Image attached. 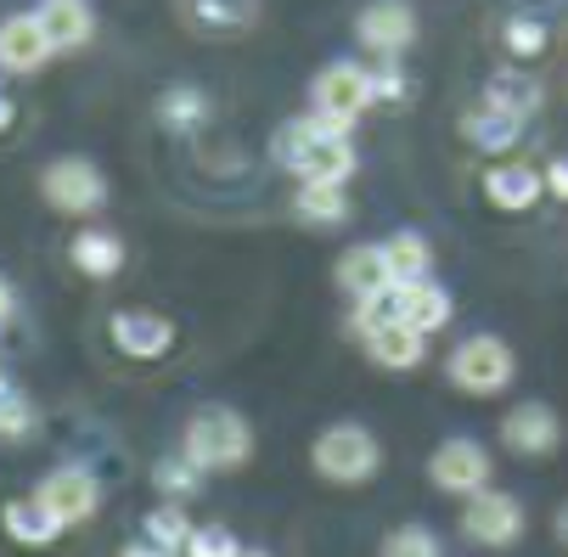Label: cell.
I'll list each match as a JSON object with an SVG mask.
<instances>
[{"label": "cell", "instance_id": "obj_1", "mask_svg": "<svg viewBox=\"0 0 568 557\" xmlns=\"http://www.w3.org/2000/svg\"><path fill=\"white\" fill-rule=\"evenodd\" d=\"M271 158L298 175V181H349L355 175V146H349V124L338 119H287L271 141Z\"/></svg>", "mask_w": 568, "mask_h": 557}, {"label": "cell", "instance_id": "obj_2", "mask_svg": "<svg viewBox=\"0 0 568 557\" xmlns=\"http://www.w3.org/2000/svg\"><path fill=\"white\" fill-rule=\"evenodd\" d=\"M181 456L197 473H236L254 456V428L231 406H197L181 428Z\"/></svg>", "mask_w": 568, "mask_h": 557}, {"label": "cell", "instance_id": "obj_3", "mask_svg": "<svg viewBox=\"0 0 568 557\" xmlns=\"http://www.w3.org/2000/svg\"><path fill=\"white\" fill-rule=\"evenodd\" d=\"M310 467L327 485H366V479H377V467H383V445H377V434L366 423H333V428L315 434Z\"/></svg>", "mask_w": 568, "mask_h": 557}, {"label": "cell", "instance_id": "obj_4", "mask_svg": "<svg viewBox=\"0 0 568 557\" xmlns=\"http://www.w3.org/2000/svg\"><path fill=\"white\" fill-rule=\"evenodd\" d=\"M445 372H450V383H456L462 394H501V388L518 377V355H513L507 338L478 333V338H467V344L450 350Z\"/></svg>", "mask_w": 568, "mask_h": 557}, {"label": "cell", "instance_id": "obj_5", "mask_svg": "<svg viewBox=\"0 0 568 557\" xmlns=\"http://www.w3.org/2000/svg\"><path fill=\"white\" fill-rule=\"evenodd\" d=\"M40 198L57 214H97L108 203V175L91 164V158H57L40 175Z\"/></svg>", "mask_w": 568, "mask_h": 557}, {"label": "cell", "instance_id": "obj_6", "mask_svg": "<svg viewBox=\"0 0 568 557\" xmlns=\"http://www.w3.org/2000/svg\"><path fill=\"white\" fill-rule=\"evenodd\" d=\"M462 529H467V540H478V546H518V540H524V502L484 485V490L467 496Z\"/></svg>", "mask_w": 568, "mask_h": 557}, {"label": "cell", "instance_id": "obj_7", "mask_svg": "<svg viewBox=\"0 0 568 557\" xmlns=\"http://www.w3.org/2000/svg\"><path fill=\"white\" fill-rule=\"evenodd\" d=\"M310 97H315V113H321V119L355 124V119L372 108V73H366L361 62H327V68L315 73Z\"/></svg>", "mask_w": 568, "mask_h": 557}, {"label": "cell", "instance_id": "obj_8", "mask_svg": "<svg viewBox=\"0 0 568 557\" xmlns=\"http://www.w3.org/2000/svg\"><path fill=\"white\" fill-rule=\"evenodd\" d=\"M34 496H40V507H45L62 529L97 518V507H102V485H97L91 467H57V473H45Z\"/></svg>", "mask_w": 568, "mask_h": 557}, {"label": "cell", "instance_id": "obj_9", "mask_svg": "<svg viewBox=\"0 0 568 557\" xmlns=\"http://www.w3.org/2000/svg\"><path fill=\"white\" fill-rule=\"evenodd\" d=\"M428 479L445 496H473V490L490 485V450H484L478 439H445L428 456Z\"/></svg>", "mask_w": 568, "mask_h": 557}, {"label": "cell", "instance_id": "obj_10", "mask_svg": "<svg viewBox=\"0 0 568 557\" xmlns=\"http://www.w3.org/2000/svg\"><path fill=\"white\" fill-rule=\"evenodd\" d=\"M355 34H361L366 51L399 57V51L417 45V12L405 7V0H372V7H361V18H355Z\"/></svg>", "mask_w": 568, "mask_h": 557}, {"label": "cell", "instance_id": "obj_11", "mask_svg": "<svg viewBox=\"0 0 568 557\" xmlns=\"http://www.w3.org/2000/svg\"><path fill=\"white\" fill-rule=\"evenodd\" d=\"M501 439H507L513 456L540 462V456H551V450L562 445V417H557L546 401H524V406H513V412L501 417Z\"/></svg>", "mask_w": 568, "mask_h": 557}, {"label": "cell", "instance_id": "obj_12", "mask_svg": "<svg viewBox=\"0 0 568 557\" xmlns=\"http://www.w3.org/2000/svg\"><path fill=\"white\" fill-rule=\"evenodd\" d=\"M108 338L130 355V361H158L175 350V322L158 310H119L108 322Z\"/></svg>", "mask_w": 568, "mask_h": 557}, {"label": "cell", "instance_id": "obj_13", "mask_svg": "<svg viewBox=\"0 0 568 557\" xmlns=\"http://www.w3.org/2000/svg\"><path fill=\"white\" fill-rule=\"evenodd\" d=\"M34 23H40V34L51 40V51H79V45H91V34H97L91 0H40Z\"/></svg>", "mask_w": 568, "mask_h": 557}, {"label": "cell", "instance_id": "obj_14", "mask_svg": "<svg viewBox=\"0 0 568 557\" xmlns=\"http://www.w3.org/2000/svg\"><path fill=\"white\" fill-rule=\"evenodd\" d=\"M51 57H57V51H51V40L40 34L34 12H18V18L0 23V68H7V73H40Z\"/></svg>", "mask_w": 568, "mask_h": 557}, {"label": "cell", "instance_id": "obj_15", "mask_svg": "<svg viewBox=\"0 0 568 557\" xmlns=\"http://www.w3.org/2000/svg\"><path fill=\"white\" fill-rule=\"evenodd\" d=\"M366 355L383 366V372H417L428 361V338L405 322H388V327H372L366 333Z\"/></svg>", "mask_w": 568, "mask_h": 557}, {"label": "cell", "instance_id": "obj_16", "mask_svg": "<svg viewBox=\"0 0 568 557\" xmlns=\"http://www.w3.org/2000/svg\"><path fill=\"white\" fill-rule=\"evenodd\" d=\"M68 260L85 271V276L108 282V276L124 271V243H119V231H108V225H85V231L68 243Z\"/></svg>", "mask_w": 568, "mask_h": 557}, {"label": "cell", "instance_id": "obj_17", "mask_svg": "<svg viewBox=\"0 0 568 557\" xmlns=\"http://www.w3.org/2000/svg\"><path fill=\"white\" fill-rule=\"evenodd\" d=\"M450 310H456V304H450V293H445L439 282H428V276L399 287V322H405V327H417L423 338H428V333H439V327L450 322Z\"/></svg>", "mask_w": 568, "mask_h": 557}, {"label": "cell", "instance_id": "obj_18", "mask_svg": "<svg viewBox=\"0 0 568 557\" xmlns=\"http://www.w3.org/2000/svg\"><path fill=\"white\" fill-rule=\"evenodd\" d=\"M540 175L529 170V164H501V170H490L484 175V198H490L501 214H529L535 203H540Z\"/></svg>", "mask_w": 568, "mask_h": 557}, {"label": "cell", "instance_id": "obj_19", "mask_svg": "<svg viewBox=\"0 0 568 557\" xmlns=\"http://www.w3.org/2000/svg\"><path fill=\"white\" fill-rule=\"evenodd\" d=\"M181 18L203 34H242L260 18V0H181Z\"/></svg>", "mask_w": 568, "mask_h": 557}, {"label": "cell", "instance_id": "obj_20", "mask_svg": "<svg viewBox=\"0 0 568 557\" xmlns=\"http://www.w3.org/2000/svg\"><path fill=\"white\" fill-rule=\"evenodd\" d=\"M0 529H7L18 546H51V540L62 535V524L40 507V496H18V502H7V507H0Z\"/></svg>", "mask_w": 568, "mask_h": 557}, {"label": "cell", "instance_id": "obj_21", "mask_svg": "<svg viewBox=\"0 0 568 557\" xmlns=\"http://www.w3.org/2000/svg\"><path fill=\"white\" fill-rule=\"evenodd\" d=\"M383 260H388V282L405 287V282H423V276H428L434 249H428L423 231H394L388 243H383Z\"/></svg>", "mask_w": 568, "mask_h": 557}, {"label": "cell", "instance_id": "obj_22", "mask_svg": "<svg viewBox=\"0 0 568 557\" xmlns=\"http://www.w3.org/2000/svg\"><path fill=\"white\" fill-rule=\"evenodd\" d=\"M338 287L366 298L377 287H388V260H383V243H355L344 260H338Z\"/></svg>", "mask_w": 568, "mask_h": 557}, {"label": "cell", "instance_id": "obj_23", "mask_svg": "<svg viewBox=\"0 0 568 557\" xmlns=\"http://www.w3.org/2000/svg\"><path fill=\"white\" fill-rule=\"evenodd\" d=\"M484 108L513 113V119H529V113L540 108V85H535L529 73H518V68H501V73L490 79V91H484Z\"/></svg>", "mask_w": 568, "mask_h": 557}, {"label": "cell", "instance_id": "obj_24", "mask_svg": "<svg viewBox=\"0 0 568 557\" xmlns=\"http://www.w3.org/2000/svg\"><path fill=\"white\" fill-rule=\"evenodd\" d=\"M293 214L310 220V225H338L349 214V198L338 181H298V198H293Z\"/></svg>", "mask_w": 568, "mask_h": 557}, {"label": "cell", "instance_id": "obj_25", "mask_svg": "<svg viewBox=\"0 0 568 557\" xmlns=\"http://www.w3.org/2000/svg\"><path fill=\"white\" fill-rule=\"evenodd\" d=\"M462 135H467L473 146H484V152H507V146H518V135H524V119H513V113H496V108H478V113H467Z\"/></svg>", "mask_w": 568, "mask_h": 557}, {"label": "cell", "instance_id": "obj_26", "mask_svg": "<svg viewBox=\"0 0 568 557\" xmlns=\"http://www.w3.org/2000/svg\"><path fill=\"white\" fill-rule=\"evenodd\" d=\"M158 119H164L170 130H197L209 119V97L197 85H170L164 97H158Z\"/></svg>", "mask_w": 568, "mask_h": 557}, {"label": "cell", "instance_id": "obj_27", "mask_svg": "<svg viewBox=\"0 0 568 557\" xmlns=\"http://www.w3.org/2000/svg\"><path fill=\"white\" fill-rule=\"evenodd\" d=\"M141 529H146V540H152V546L181 551V546H186V535H192V518L181 513V502H158V507L141 518Z\"/></svg>", "mask_w": 568, "mask_h": 557}, {"label": "cell", "instance_id": "obj_28", "mask_svg": "<svg viewBox=\"0 0 568 557\" xmlns=\"http://www.w3.org/2000/svg\"><path fill=\"white\" fill-rule=\"evenodd\" d=\"M197 479H203V473H197L186 456H158V462H152V485L164 490V502H186V496L197 490Z\"/></svg>", "mask_w": 568, "mask_h": 557}, {"label": "cell", "instance_id": "obj_29", "mask_svg": "<svg viewBox=\"0 0 568 557\" xmlns=\"http://www.w3.org/2000/svg\"><path fill=\"white\" fill-rule=\"evenodd\" d=\"M388 322H399V287L388 282V287H377V293H366L361 304H355V333L366 338L372 327H388Z\"/></svg>", "mask_w": 568, "mask_h": 557}, {"label": "cell", "instance_id": "obj_30", "mask_svg": "<svg viewBox=\"0 0 568 557\" xmlns=\"http://www.w3.org/2000/svg\"><path fill=\"white\" fill-rule=\"evenodd\" d=\"M29 423H34V406L18 394V383H12V377H0V439L29 434Z\"/></svg>", "mask_w": 568, "mask_h": 557}, {"label": "cell", "instance_id": "obj_31", "mask_svg": "<svg viewBox=\"0 0 568 557\" xmlns=\"http://www.w3.org/2000/svg\"><path fill=\"white\" fill-rule=\"evenodd\" d=\"M181 551H186V557H236L242 540H236L231 529H220V524H192V535H186Z\"/></svg>", "mask_w": 568, "mask_h": 557}, {"label": "cell", "instance_id": "obj_32", "mask_svg": "<svg viewBox=\"0 0 568 557\" xmlns=\"http://www.w3.org/2000/svg\"><path fill=\"white\" fill-rule=\"evenodd\" d=\"M383 557H439V540L423 529V524H405L383 540Z\"/></svg>", "mask_w": 568, "mask_h": 557}, {"label": "cell", "instance_id": "obj_33", "mask_svg": "<svg viewBox=\"0 0 568 557\" xmlns=\"http://www.w3.org/2000/svg\"><path fill=\"white\" fill-rule=\"evenodd\" d=\"M546 45H551L546 23H535V18H513V23H507V51H513V57H540Z\"/></svg>", "mask_w": 568, "mask_h": 557}, {"label": "cell", "instance_id": "obj_34", "mask_svg": "<svg viewBox=\"0 0 568 557\" xmlns=\"http://www.w3.org/2000/svg\"><path fill=\"white\" fill-rule=\"evenodd\" d=\"M366 73H372V102H405V97H412V85H405V73H399L394 57L383 68H366Z\"/></svg>", "mask_w": 568, "mask_h": 557}, {"label": "cell", "instance_id": "obj_35", "mask_svg": "<svg viewBox=\"0 0 568 557\" xmlns=\"http://www.w3.org/2000/svg\"><path fill=\"white\" fill-rule=\"evenodd\" d=\"M540 186H546L551 198H562V203H568V158H557V164L546 170V181H540Z\"/></svg>", "mask_w": 568, "mask_h": 557}, {"label": "cell", "instance_id": "obj_36", "mask_svg": "<svg viewBox=\"0 0 568 557\" xmlns=\"http://www.w3.org/2000/svg\"><path fill=\"white\" fill-rule=\"evenodd\" d=\"M119 557H181V551H170V546H152V540H130Z\"/></svg>", "mask_w": 568, "mask_h": 557}, {"label": "cell", "instance_id": "obj_37", "mask_svg": "<svg viewBox=\"0 0 568 557\" xmlns=\"http://www.w3.org/2000/svg\"><path fill=\"white\" fill-rule=\"evenodd\" d=\"M12 315H18V293H12V282H7V276H0V327H7Z\"/></svg>", "mask_w": 568, "mask_h": 557}, {"label": "cell", "instance_id": "obj_38", "mask_svg": "<svg viewBox=\"0 0 568 557\" xmlns=\"http://www.w3.org/2000/svg\"><path fill=\"white\" fill-rule=\"evenodd\" d=\"M12 119H18V102H12L7 91H0V135H7V130H12Z\"/></svg>", "mask_w": 568, "mask_h": 557}, {"label": "cell", "instance_id": "obj_39", "mask_svg": "<svg viewBox=\"0 0 568 557\" xmlns=\"http://www.w3.org/2000/svg\"><path fill=\"white\" fill-rule=\"evenodd\" d=\"M557 540H562V546H568V502H562V507H557Z\"/></svg>", "mask_w": 568, "mask_h": 557}, {"label": "cell", "instance_id": "obj_40", "mask_svg": "<svg viewBox=\"0 0 568 557\" xmlns=\"http://www.w3.org/2000/svg\"><path fill=\"white\" fill-rule=\"evenodd\" d=\"M236 557H271V551H254V546H242V551H236Z\"/></svg>", "mask_w": 568, "mask_h": 557}]
</instances>
